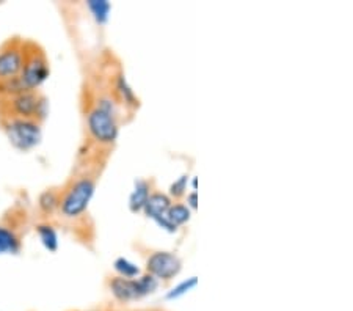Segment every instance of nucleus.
<instances>
[{
  "label": "nucleus",
  "mask_w": 353,
  "mask_h": 311,
  "mask_svg": "<svg viewBox=\"0 0 353 311\" xmlns=\"http://www.w3.org/2000/svg\"><path fill=\"white\" fill-rule=\"evenodd\" d=\"M172 206V201H170V198L163 194H152L148 197V200L145 203V211L148 216L157 219L159 222H162V217H163V222L165 226H168L170 230H173V226L168 223L167 220V211Z\"/></svg>",
  "instance_id": "9"
},
{
  "label": "nucleus",
  "mask_w": 353,
  "mask_h": 311,
  "mask_svg": "<svg viewBox=\"0 0 353 311\" xmlns=\"http://www.w3.org/2000/svg\"><path fill=\"white\" fill-rule=\"evenodd\" d=\"M134 311H168V310L161 308V307H151V308H139V310H134Z\"/></svg>",
  "instance_id": "16"
},
{
  "label": "nucleus",
  "mask_w": 353,
  "mask_h": 311,
  "mask_svg": "<svg viewBox=\"0 0 353 311\" xmlns=\"http://www.w3.org/2000/svg\"><path fill=\"white\" fill-rule=\"evenodd\" d=\"M24 65V41L8 39L0 46V82L19 77Z\"/></svg>",
  "instance_id": "7"
},
{
  "label": "nucleus",
  "mask_w": 353,
  "mask_h": 311,
  "mask_svg": "<svg viewBox=\"0 0 353 311\" xmlns=\"http://www.w3.org/2000/svg\"><path fill=\"white\" fill-rule=\"evenodd\" d=\"M190 219V211L189 208H187L185 205H181V203H178V205H173L170 206V209L167 211V220L168 223L173 226V228L176 230V225H181L187 222V220Z\"/></svg>",
  "instance_id": "13"
},
{
  "label": "nucleus",
  "mask_w": 353,
  "mask_h": 311,
  "mask_svg": "<svg viewBox=\"0 0 353 311\" xmlns=\"http://www.w3.org/2000/svg\"><path fill=\"white\" fill-rule=\"evenodd\" d=\"M98 174L88 173L72 179L70 185L60 195V214L65 219H77L87 211L91 198H93Z\"/></svg>",
  "instance_id": "2"
},
{
  "label": "nucleus",
  "mask_w": 353,
  "mask_h": 311,
  "mask_svg": "<svg viewBox=\"0 0 353 311\" xmlns=\"http://www.w3.org/2000/svg\"><path fill=\"white\" fill-rule=\"evenodd\" d=\"M37 231L39 234V239H41L43 245L48 248L49 252H55L57 247H59V236H57V231L54 230V226L50 225H38Z\"/></svg>",
  "instance_id": "11"
},
{
  "label": "nucleus",
  "mask_w": 353,
  "mask_h": 311,
  "mask_svg": "<svg viewBox=\"0 0 353 311\" xmlns=\"http://www.w3.org/2000/svg\"><path fill=\"white\" fill-rule=\"evenodd\" d=\"M19 77L27 90H37L49 77L48 57L37 43L24 41V65Z\"/></svg>",
  "instance_id": "4"
},
{
  "label": "nucleus",
  "mask_w": 353,
  "mask_h": 311,
  "mask_svg": "<svg viewBox=\"0 0 353 311\" xmlns=\"http://www.w3.org/2000/svg\"><path fill=\"white\" fill-rule=\"evenodd\" d=\"M148 197H150V192H148V183L140 181V183L137 184V189L132 195V200H130V206H132L134 211H139V209L145 206Z\"/></svg>",
  "instance_id": "14"
},
{
  "label": "nucleus",
  "mask_w": 353,
  "mask_h": 311,
  "mask_svg": "<svg viewBox=\"0 0 353 311\" xmlns=\"http://www.w3.org/2000/svg\"><path fill=\"white\" fill-rule=\"evenodd\" d=\"M181 265V259L170 252H154L146 259V269L150 275L163 281L173 280L179 274Z\"/></svg>",
  "instance_id": "8"
},
{
  "label": "nucleus",
  "mask_w": 353,
  "mask_h": 311,
  "mask_svg": "<svg viewBox=\"0 0 353 311\" xmlns=\"http://www.w3.org/2000/svg\"><path fill=\"white\" fill-rule=\"evenodd\" d=\"M60 205V194L55 190H46L39 195L38 206L44 214H52Z\"/></svg>",
  "instance_id": "12"
},
{
  "label": "nucleus",
  "mask_w": 353,
  "mask_h": 311,
  "mask_svg": "<svg viewBox=\"0 0 353 311\" xmlns=\"http://www.w3.org/2000/svg\"><path fill=\"white\" fill-rule=\"evenodd\" d=\"M3 129L16 148L27 151L35 148L41 140V123L21 118H5Z\"/></svg>",
  "instance_id": "5"
},
{
  "label": "nucleus",
  "mask_w": 353,
  "mask_h": 311,
  "mask_svg": "<svg viewBox=\"0 0 353 311\" xmlns=\"http://www.w3.org/2000/svg\"><path fill=\"white\" fill-rule=\"evenodd\" d=\"M21 250V239L10 226L0 225V254H14Z\"/></svg>",
  "instance_id": "10"
},
{
  "label": "nucleus",
  "mask_w": 353,
  "mask_h": 311,
  "mask_svg": "<svg viewBox=\"0 0 353 311\" xmlns=\"http://www.w3.org/2000/svg\"><path fill=\"white\" fill-rule=\"evenodd\" d=\"M112 296L117 299L118 302H130L137 301L151 294L157 288V280L151 275H145L139 280L126 279V277H113L109 281Z\"/></svg>",
  "instance_id": "6"
},
{
  "label": "nucleus",
  "mask_w": 353,
  "mask_h": 311,
  "mask_svg": "<svg viewBox=\"0 0 353 311\" xmlns=\"http://www.w3.org/2000/svg\"><path fill=\"white\" fill-rule=\"evenodd\" d=\"M115 104L110 96H99L87 113L88 134L99 146H110L118 137L119 124Z\"/></svg>",
  "instance_id": "1"
},
{
  "label": "nucleus",
  "mask_w": 353,
  "mask_h": 311,
  "mask_svg": "<svg viewBox=\"0 0 353 311\" xmlns=\"http://www.w3.org/2000/svg\"><path fill=\"white\" fill-rule=\"evenodd\" d=\"M0 110L5 118H21L41 123L48 113V101L38 90H28L11 98L0 99Z\"/></svg>",
  "instance_id": "3"
},
{
  "label": "nucleus",
  "mask_w": 353,
  "mask_h": 311,
  "mask_svg": "<svg viewBox=\"0 0 353 311\" xmlns=\"http://www.w3.org/2000/svg\"><path fill=\"white\" fill-rule=\"evenodd\" d=\"M184 183H185V178H182V179H179L178 183L176 184H173V190H172V194L173 195H176V197H179V195H182V190H184Z\"/></svg>",
  "instance_id": "15"
}]
</instances>
